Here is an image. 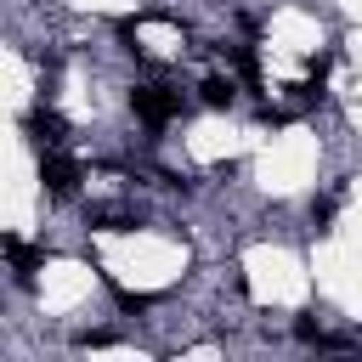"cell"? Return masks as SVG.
Wrapping results in <instances>:
<instances>
[{
	"label": "cell",
	"instance_id": "8",
	"mask_svg": "<svg viewBox=\"0 0 362 362\" xmlns=\"http://www.w3.org/2000/svg\"><path fill=\"white\" fill-rule=\"evenodd\" d=\"M311 221H317V226L334 221V198H311Z\"/></svg>",
	"mask_w": 362,
	"mask_h": 362
},
{
	"label": "cell",
	"instance_id": "1",
	"mask_svg": "<svg viewBox=\"0 0 362 362\" xmlns=\"http://www.w3.org/2000/svg\"><path fill=\"white\" fill-rule=\"evenodd\" d=\"M130 113L141 119V124H170L175 113H181V96L175 90H164V85H130Z\"/></svg>",
	"mask_w": 362,
	"mask_h": 362
},
{
	"label": "cell",
	"instance_id": "7",
	"mask_svg": "<svg viewBox=\"0 0 362 362\" xmlns=\"http://www.w3.org/2000/svg\"><path fill=\"white\" fill-rule=\"evenodd\" d=\"M294 334H300L305 345H322V328H317V317H311V311H300V317H294Z\"/></svg>",
	"mask_w": 362,
	"mask_h": 362
},
{
	"label": "cell",
	"instance_id": "6",
	"mask_svg": "<svg viewBox=\"0 0 362 362\" xmlns=\"http://www.w3.org/2000/svg\"><path fill=\"white\" fill-rule=\"evenodd\" d=\"M113 300H119V311H124V317H141V311L153 305V294H130V288H113Z\"/></svg>",
	"mask_w": 362,
	"mask_h": 362
},
{
	"label": "cell",
	"instance_id": "5",
	"mask_svg": "<svg viewBox=\"0 0 362 362\" xmlns=\"http://www.w3.org/2000/svg\"><path fill=\"white\" fill-rule=\"evenodd\" d=\"M232 96H238L232 74H209V79L198 85V102H204V107H232Z\"/></svg>",
	"mask_w": 362,
	"mask_h": 362
},
{
	"label": "cell",
	"instance_id": "3",
	"mask_svg": "<svg viewBox=\"0 0 362 362\" xmlns=\"http://www.w3.org/2000/svg\"><path fill=\"white\" fill-rule=\"evenodd\" d=\"M23 130H28L40 147H62V136H68V119H62L57 107H34V113L23 119Z\"/></svg>",
	"mask_w": 362,
	"mask_h": 362
},
{
	"label": "cell",
	"instance_id": "2",
	"mask_svg": "<svg viewBox=\"0 0 362 362\" xmlns=\"http://www.w3.org/2000/svg\"><path fill=\"white\" fill-rule=\"evenodd\" d=\"M79 158H68V153H45L40 158V181H45V192H57V198H74L79 192Z\"/></svg>",
	"mask_w": 362,
	"mask_h": 362
},
{
	"label": "cell",
	"instance_id": "4",
	"mask_svg": "<svg viewBox=\"0 0 362 362\" xmlns=\"http://www.w3.org/2000/svg\"><path fill=\"white\" fill-rule=\"evenodd\" d=\"M0 249H6V260H11V272H17V277H23V283H28V277H34V266H40V260H45V249H28V243H23V238H6V243H0Z\"/></svg>",
	"mask_w": 362,
	"mask_h": 362
}]
</instances>
